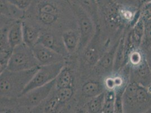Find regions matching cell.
<instances>
[{
	"label": "cell",
	"instance_id": "6da1fadb",
	"mask_svg": "<svg viewBox=\"0 0 151 113\" xmlns=\"http://www.w3.org/2000/svg\"><path fill=\"white\" fill-rule=\"evenodd\" d=\"M39 66L25 71H13L6 69L1 72V97L18 98L37 72Z\"/></svg>",
	"mask_w": 151,
	"mask_h": 113
},
{
	"label": "cell",
	"instance_id": "7a4b0ae2",
	"mask_svg": "<svg viewBox=\"0 0 151 113\" xmlns=\"http://www.w3.org/2000/svg\"><path fill=\"white\" fill-rule=\"evenodd\" d=\"M40 66L31 48L22 43L13 49L7 70L20 71L32 69Z\"/></svg>",
	"mask_w": 151,
	"mask_h": 113
},
{
	"label": "cell",
	"instance_id": "3957f363",
	"mask_svg": "<svg viewBox=\"0 0 151 113\" xmlns=\"http://www.w3.org/2000/svg\"><path fill=\"white\" fill-rule=\"evenodd\" d=\"M69 5L77 20L80 35V41L78 50H85L94 35L95 25L88 13L81 7L74 4L69 3Z\"/></svg>",
	"mask_w": 151,
	"mask_h": 113
},
{
	"label": "cell",
	"instance_id": "277c9868",
	"mask_svg": "<svg viewBox=\"0 0 151 113\" xmlns=\"http://www.w3.org/2000/svg\"><path fill=\"white\" fill-rule=\"evenodd\" d=\"M64 67V62L54 63L48 65H40L37 71L28 84L20 96L33 89L44 85L54 80Z\"/></svg>",
	"mask_w": 151,
	"mask_h": 113
},
{
	"label": "cell",
	"instance_id": "5b68a950",
	"mask_svg": "<svg viewBox=\"0 0 151 113\" xmlns=\"http://www.w3.org/2000/svg\"><path fill=\"white\" fill-rule=\"evenodd\" d=\"M56 79L44 85L33 89L18 99L19 105L27 107L37 106L46 100L55 88Z\"/></svg>",
	"mask_w": 151,
	"mask_h": 113
},
{
	"label": "cell",
	"instance_id": "8992f818",
	"mask_svg": "<svg viewBox=\"0 0 151 113\" xmlns=\"http://www.w3.org/2000/svg\"><path fill=\"white\" fill-rule=\"evenodd\" d=\"M32 49L40 65L64 62L65 56L42 44L37 43Z\"/></svg>",
	"mask_w": 151,
	"mask_h": 113
},
{
	"label": "cell",
	"instance_id": "52a82bcc",
	"mask_svg": "<svg viewBox=\"0 0 151 113\" xmlns=\"http://www.w3.org/2000/svg\"><path fill=\"white\" fill-rule=\"evenodd\" d=\"M37 43L55 50L64 56H65L68 54L63 43V40L60 41L59 38L50 32H46L41 34Z\"/></svg>",
	"mask_w": 151,
	"mask_h": 113
},
{
	"label": "cell",
	"instance_id": "ba28073f",
	"mask_svg": "<svg viewBox=\"0 0 151 113\" xmlns=\"http://www.w3.org/2000/svg\"><path fill=\"white\" fill-rule=\"evenodd\" d=\"M69 3L81 7L93 20L95 25L98 26L100 20V12L97 0H67Z\"/></svg>",
	"mask_w": 151,
	"mask_h": 113
},
{
	"label": "cell",
	"instance_id": "9c48e42d",
	"mask_svg": "<svg viewBox=\"0 0 151 113\" xmlns=\"http://www.w3.org/2000/svg\"><path fill=\"white\" fill-rule=\"evenodd\" d=\"M7 37L9 44L13 49L23 43V22L18 20L12 24L8 31Z\"/></svg>",
	"mask_w": 151,
	"mask_h": 113
},
{
	"label": "cell",
	"instance_id": "30bf717a",
	"mask_svg": "<svg viewBox=\"0 0 151 113\" xmlns=\"http://www.w3.org/2000/svg\"><path fill=\"white\" fill-rule=\"evenodd\" d=\"M118 46L119 45H114L110 51L105 53L98 60L95 66V70L97 73H104L111 69L114 63L116 52Z\"/></svg>",
	"mask_w": 151,
	"mask_h": 113
},
{
	"label": "cell",
	"instance_id": "8fae6325",
	"mask_svg": "<svg viewBox=\"0 0 151 113\" xmlns=\"http://www.w3.org/2000/svg\"><path fill=\"white\" fill-rule=\"evenodd\" d=\"M24 10L10 4L7 0H1V15L18 20L24 16Z\"/></svg>",
	"mask_w": 151,
	"mask_h": 113
},
{
	"label": "cell",
	"instance_id": "7c38bea8",
	"mask_svg": "<svg viewBox=\"0 0 151 113\" xmlns=\"http://www.w3.org/2000/svg\"><path fill=\"white\" fill-rule=\"evenodd\" d=\"M63 43L68 54H72L78 49L80 35L79 31L64 32L62 36Z\"/></svg>",
	"mask_w": 151,
	"mask_h": 113
},
{
	"label": "cell",
	"instance_id": "4fadbf2b",
	"mask_svg": "<svg viewBox=\"0 0 151 113\" xmlns=\"http://www.w3.org/2000/svg\"><path fill=\"white\" fill-rule=\"evenodd\" d=\"M23 31L24 43L32 48L37 43L41 35L40 30L34 27L28 25L25 22H23Z\"/></svg>",
	"mask_w": 151,
	"mask_h": 113
},
{
	"label": "cell",
	"instance_id": "5bb4252c",
	"mask_svg": "<svg viewBox=\"0 0 151 113\" xmlns=\"http://www.w3.org/2000/svg\"><path fill=\"white\" fill-rule=\"evenodd\" d=\"M81 91L83 96L93 98L104 92V88L99 82L89 81L83 85Z\"/></svg>",
	"mask_w": 151,
	"mask_h": 113
},
{
	"label": "cell",
	"instance_id": "9a60e30c",
	"mask_svg": "<svg viewBox=\"0 0 151 113\" xmlns=\"http://www.w3.org/2000/svg\"><path fill=\"white\" fill-rule=\"evenodd\" d=\"M72 76L69 70L64 67L56 78L55 88H65L72 87Z\"/></svg>",
	"mask_w": 151,
	"mask_h": 113
},
{
	"label": "cell",
	"instance_id": "2e32d148",
	"mask_svg": "<svg viewBox=\"0 0 151 113\" xmlns=\"http://www.w3.org/2000/svg\"><path fill=\"white\" fill-rule=\"evenodd\" d=\"M105 99V92L91 98L88 103V112L91 113H101L104 106Z\"/></svg>",
	"mask_w": 151,
	"mask_h": 113
},
{
	"label": "cell",
	"instance_id": "e0dca14e",
	"mask_svg": "<svg viewBox=\"0 0 151 113\" xmlns=\"http://www.w3.org/2000/svg\"><path fill=\"white\" fill-rule=\"evenodd\" d=\"M138 86L132 83L126 87L123 93V101L129 105H133L137 102V92Z\"/></svg>",
	"mask_w": 151,
	"mask_h": 113
},
{
	"label": "cell",
	"instance_id": "ac0fdd59",
	"mask_svg": "<svg viewBox=\"0 0 151 113\" xmlns=\"http://www.w3.org/2000/svg\"><path fill=\"white\" fill-rule=\"evenodd\" d=\"M116 93L113 90H108L105 92L104 106L101 113H111L114 112V102Z\"/></svg>",
	"mask_w": 151,
	"mask_h": 113
},
{
	"label": "cell",
	"instance_id": "d6986e66",
	"mask_svg": "<svg viewBox=\"0 0 151 113\" xmlns=\"http://www.w3.org/2000/svg\"><path fill=\"white\" fill-rule=\"evenodd\" d=\"M60 104L65 103L72 98L73 94V90L72 87L56 89L54 93Z\"/></svg>",
	"mask_w": 151,
	"mask_h": 113
},
{
	"label": "cell",
	"instance_id": "ffe728a7",
	"mask_svg": "<svg viewBox=\"0 0 151 113\" xmlns=\"http://www.w3.org/2000/svg\"><path fill=\"white\" fill-rule=\"evenodd\" d=\"M13 49L7 48L1 49L0 70L1 72L7 69V64L13 53Z\"/></svg>",
	"mask_w": 151,
	"mask_h": 113
},
{
	"label": "cell",
	"instance_id": "44dd1931",
	"mask_svg": "<svg viewBox=\"0 0 151 113\" xmlns=\"http://www.w3.org/2000/svg\"><path fill=\"white\" fill-rule=\"evenodd\" d=\"M60 104V101L55 94H52L47 100L46 101L44 106V111L46 113L55 112Z\"/></svg>",
	"mask_w": 151,
	"mask_h": 113
},
{
	"label": "cell",
	"instance_id": "7402d4cb",
	"mask_svg": "<svg viewBox=\"0 0 151 113\" xmlns=\"http://www.w3.org/2000/svg\"><path fill=\"white\" fill-rule=\"evenodd\" d=\"M38 18L44 25H51L57 21L58 15L49 13H38Z\"/></svg>",
	"mask_w": 151,
	"mask_h": 113
},
{
	"label": "cell",
	"instance_id": "603a6c76",
	"mask_svg": "<svg viewBox=\"0 0 151 113\" xmlns=\"http://www.w3.org/2000/svg\"><path fill=\"white\" fill-rule=\"evenodd\" d=\"M85 56L86 61L90 64H96L99 60L97 50L93 47H91L88 49L85 52Z\"/></svg>",
	"mask_w": 151,
	"mask_h": 113
},
{
	"label": "cell",
	"instance_id": "cb8c5ba5",
	"mask_svg": "<svg viewBox=\"0 0 151 113\" xmlns=\"http://www.w3.org/2000/svg\"><path fill=\"white\" fill-rule=\"evenodd\" d=\"M145 22L143 20H139L134 28V36L137 41H140L144 36Z\"/></svg>",
	"mask_w": 151,
	"mask_h": 113
},
{
	"label": "cell",
	"instance_id": "d4e9b609",
	"mask_svg": "<svg viewBox=\"0 0 151 113\" xmlns=\"http://www.w3.org/2000/svg\"><path fill=\"white\" fill-rule=\"evenodd\" d=\"M123 93L122 91H119L116 93L114 102V112L121 113L123 111Z\"/></svg>",
	"mask_w": 151,
	"mask_h": 113
},
{
	"label": "cell",
	"instance_id": "484cf974",
	"mask_svg": "<svg viewBox=\"0 0 151 113\" xmlns=\"http://www.w3.org/2000/svg\"><path fill=\"white\" fill-rule=\"evenodd\" d=\"M143 38L146 44H151V18L145 20V32Z\"/></svg>",
	"mask_w": 151,
	"mask_h": 113
},
{
	"label": "cell",
	"instance_id": "4316f807",
	"mask_svg": "<svg viewBox=\"0 0 151 113\" xmlns=\"http://www.w3.org/2000/svg\"><path fill=\"white\" fill-rule=\"evenodd\" d=\"M10 4L25 10L31 5L33 0H7Z\"/></svg>",
	"mask_w": 151,
	"mask_h": 113
},
{
	"label": "cell",
	"instance_id": "83f0119b",
	"mask_svg": "<svg viewBox=\"0 0 151 113\" xmlns=\"http://www.w3.org/2000/svg\"><path fill=\"white\" fill-rule=\"evenodd\" d=\"M148 94L145 88L138 87L137 92V101L139 103H143L147 101Z\"/></svg>",
	"mask_w": 151,
	"mask_h": 113
},
{
	"label": "cell",
	"instance_id": "f1b7e54d",
	"mask_svg": "<svg viewBox=\"0 0 151 113\" xmlns=\"http://www.w3.org/2000/svg\"><path fill=\"white\" fill-rule=\"evenodd\" d=\"M142 14L145 20L151 18V2L144 4Z\"/></svg>",
	"mask_w": 151,
	"mask_h": 113
},
{
	"label": "cell",
	"instance_id": "f546056e",
	"mask_svg": "<svg viewBox=\"0 0 151 113\" xmlns=\"http://www.w3.org/2000/svg\"><path fill=\"white\" fill-rule=\"evenodd\" d=\"M104 85L105 87L108 90H114V88H116V85L115 83L114 78L108 77L104 81Z\"/></svg>",
	"mask_w": 151,
	"mask_h": 113
},
{
	"label": "cell",
	"instance_id": "4dcf8cb0",
	"mask_svg": "<svg viewBox=\"0 0 151 113\" xmlns=\"http://www.w3.org/2000/svg\"><path fill=\"white\" fill-rule=\"evenodd\" d=\"M130 60L132 63L134 64H137L138 63H140L141 60V56L140 54L138 52L132 53L130 56Z\"/></svg>",
	"mask_w": 151,
	"mask_h": 113
},
{
	"label": "cell",
	"instance_id": "1f68e13d",
	"mask_svg": "<svg viewBox=\"0 0 151 113\" xmlns=\"http://www.w3.org/2000/svg\"><path fill=\"white\" fill-rule=\"evenodd\" d=\"M119 4H129L131 3L132 1H134V0H114Z\"/></svg>",
	"mask_w": 151,
	"mask_h": 113
},
{
	"label": "cell",
	"instance_id": "d6a6232c",
	"mask_svg": "<svg viewBox=\"0 0 151 113\" xmlns=\"http://www.w3.org/2000/svg\"><path fill=\"white\" fill-rule=\"evenodd\" d=\"M142 2L143 4H145L151 2V0H142Z\"/></svg>",
	"mask_w": 151,
	"mask_h": 113
},
{
	"label": "cell",
	"instance_id": "836d02e7",
	"mask_svg": "<svg viewBox=\"0 0 151 113\" xmlns=\"http://www.w3.org/2000/svg\"><path fill=\"white\" fill-rule=\"evenodd\" d=\"M134 1H139V0H134ZM140 1H142V0H140Z\"/></svg>",
	"mask_w": 151,
	"mask_h": 113
}]
</instances>
